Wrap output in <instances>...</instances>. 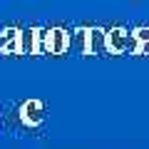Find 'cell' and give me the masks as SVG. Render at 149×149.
I'll return each instance as SVG.
<instances>
[{"instance_id":"obj_9","label":"cell","mask_w":149,"mask_h":149,"mask_svg":"<svg viewBox=\"0 0 149 149\" xmlns=\"http://www.w3.org/2000/svg\"><path fill=\"white\" fill-rule=\"evenodd\" d=\"M132 35L137 37L139 42H149V27H134Z\"/></svg>"},{"instance_id":"obj_11","label":"cell","mask_w":149,"mask_h":149,"mask_svg":"<svg viewBox=\"0 0 149 149\" xmlns=\"http://www.w3.org/2000/svg\"><path fill=\"white\" fill-rule=\"evenodd\" d=\"M0 50H3V27H0Z\"/></svg>"},{"instance_id":"obj_10","label":"cell","mask_w":149,"mask_h":149,"mask_svg":"<svg viewBox=\"0 0 149 149\" xmlns=\"http://www.w3.org/2000/svg\"><path fill=\"white\" fill-rule=\"evenodd\" d=\"M137 55H149V42H139V47H137Z\"/></svg>"},{"instance_id":"obj_4","label":"cell","mask_w":149,"mask_h":149,"mask_svg":"<svg viewBox=\"0 0 149 149\" xmlns=\"http://www.w3.org/2000/svg\"><path fill=\"white\" fill-rule=\"evenodd\" d=\"M67 52L87 55V27H77V30H70V40H67Z\"/></svg>"},{"instance_id":"obj_8","label":"cell","mask_w":149,"mask_h":149,"mask_svg":"<svg viewBox=\"0 0 149 149\" xmlns=\"http://www.w3.org/2000/svg\"><path fill=\"white\" fill-rule=\"evenodd\" d=\"M137 47H139V40L127 30V45H124V55H137Z\"/></svg>"},{"instance_id":"obj_2","label":"cell","mask_w":149,"mask_h":149,"mask_svg":"<svg viewBox=\"0 0 149 149\" xmlns=\"http://www.w3.org/2000/svg\"><path fill=\"white\" fill-rule=\"evenodd\" d=\"M67 40H70V30H65V27H52V30H47V55L67 52Z\"/></svg>"},{"instance_id":"obj_1","label":"cell","mask_w":149,"mask_h":149,"mask_svg":"<svg viewBox=\"0 0 149 149\" xmlns=\"http://www.w3.org/2000/svg\"><path fill=\"white\" fill-rule=\"evenodd\" d=\"M87 55H109L107 32L102 27H87Z\"/></svg>"},{"instance_id":"obj_5","label":"cell","mask_w":149,"mask_h":149,"mask_svg":"<svg viewBox=\"0 0 149 149\" xmlns=\"http://www.w3.org/2000/svg\"><path fill=\"white\" fill-rule=\"evenodd\" d=\"M17 55H35V27H25L17 35Z\"/></svg>"},{"instance_id":"obj_7","label":"cell","mask_w":149,"mask_h":149,"mask_svg":"<svg viewBox=\"0 0 149 149\" xmlns=\"http://www.w3.org/2000/svg\"><path fill=\"white\" fill-rule=\"evenodd\" d=\"M35 55H47V27H35Z\"/></svg>"},{"instance_id":"obj_3","label":"cell","mask_w":149,"mask_h":149,"mask_svg":"<svg viewBox=\"0 0 149 149\" xmlns=\"http://www.w3.org/2000/svg\"><path fill=\"white\" fill-rule=\"evenodd\" d=\"M107 32V50L109 55H124V45H127V30L122 27H112Z\"/></svg>"},{"instance_id":"obj_6","label":"cell","mask_w":149,"mask_h":149,"mask_svg":"<svg viewBox=\"0 0 149 149\" xmlns=\"http://www.w3.org/2000/svg\"><path fill=\"white\" fill-rule=\"evenodd\" d=\"M17 27H3V50L0 55H17Z\"/></svg>"}]
</instances>
